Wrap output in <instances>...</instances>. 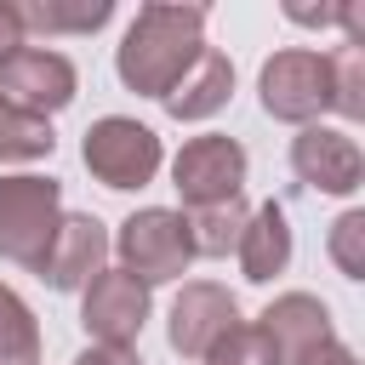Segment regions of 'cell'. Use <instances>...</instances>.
<instances>
[{"label": "cell", "instance_id": "obj_19", "mask_svg": "<svg viewBox=\"0 0 365 365\" xmlns=\"http://www.w3.org/2000/svg\"><path fill=\"white\" fill-rule=\"evenodd\" d=\"M325 68H331V108L342 120H365V51L336 46L325 51Z\"/></svg>", "mask_w": 365, "mask_h": 365}, {"label": "cell", "instance_id": "obj_20", "mask_svg": "<svg viewBox=\"0 0 365 365\" xmlns=\"http://www.w3.org/2000/svg\"><path fill=\"white\" fill-rule=\"evenodd\" d=\"M325 251L342 279H365V211H342L325 234Z\"/></svg>", "mask_w": 365, "mask_h": 365}, {"label": "cell", "instance_id": "obj_7", "mask_svg": "<svg viewBox=\"0 0 365 365\" xmlns=\"http://www.w3.org/2000/svg\"><path fill=\"white\" fill-rule=\"evenodd\" d=\"M80 91V74L63 51H46V46H17L6 63H0V103L29 114V120H51L57 108H68Z\"/></svg>", "mask_w": 365, "mask_h": 365}, {"label": "cell", "instance_id": "obj_14", "mask_svg": "<svg viewBox=\"0 0 365 365\" xmlns=\"http://www.w3.org/2000/svg\"><path fill=\"white\" fill-rule=\"evenodd\" d=\"M228 97H234V63H228L217 46H205V51L194 57V68L171 86L165 114H171V120H211V114L228 108Z\"/></svg>", "mask_w": 365, "mask_h": 365}, {"label": "cell", "instance_id": "obj_15", "mask_svg": "<svg viewBox=\"0 0 365 365\" xmlns=\"http://www.w3.org/2000/svg\"><path fill=\"white\" fill-rule=\"evenodd\" d=\"M23 34H91L114 17V0H11Z\"/></svg>", "mask_w": 365, "mask_h": 365}, {"label": "cell", "instance_id": "obj_23", "mask_svg": "<svg viewBox=\"0 0 365 365\" xmlns=\"http://www.w3.org/2000/svg\"><path fill=\"white\" fill-rule=\"evenodd\" d=\"M17 46H29V34H23V23H17V6L0 0V63H6Z\"/></svg>", "mask_w": 365, "mask_h": 365}, {"label": "cell", "instance_id": "obj_6", "mask_svg": "<svg viewBox=\"0 0 365 365\" xmlns=\"http://www.w3.org/2000/svg\"><path fill=\"white\" fill-rule=\"evenodd\" d=\"M245 143L228 137V131H205V137H188L171 160V188L182 200V211H200V205H217V200H234L245 188Z\"/></svg>", "mask_w": 365, "mask_h": 365}, {"label": "cell", "instance_id": "obj_17", "mask_svg": "<svg viewBox=\"0 0 365 365\" xmlns=\"http://www.w3.org/2000/svg\"><path fill=\"white\" fill-rule=\"evenodd\" d=\"M0 365H40V319L11 285H0Z\"/></svg>", "mask_w": 365, "mask_h": 365}, {"label": "cell", "instance_id": "obj_1", "mask_svg": "<svg viewBox=\"0 0 365 365\" xmlns=\"http://www.w3.org/2000/svg\"><path fill=\"white\" fill-rule=\"evenodd\" d=\"M200 51H205V6L148 0V6H137L125 40L114 46V74H120L125 91L165 103L171 86L194 68Z\"/></svg>", "mask_w": 365, "mask_h": 365}, {"label": "cell", "instance_id": "obj_21", "mask_svg": "<svg viewBox=\"0 0 365 365\" xmlns=\"http://www.w3.org/2000/svg\"><path fill=\"white\" fill-rule=\"evenodd\" d=\"M200 365H274V354H268L262 331L240 319V325H234V331H228V336H222V342H217V348H211Z\"/></svg>", "mask_w": 365, "mask_h": 365}, {"label": "cell", "instance_id": "obj_4", "mask_svg": "<svg viewBox=\"0 0 365 365\" xmlns=\"http://www.w3.org/2000/svg\"><path fill=\"white\" fill-rule=\"evenodd\" d=\"M80 160H86V171H91L103 188L131 194V188H148V182L160 177L165 148H160V137H154L143 120H131V114H103V120L86 125Z\"/></svg>", "mask_w": 365, "mask_h": 365}, {"label": "cell", "instance_id": "obj_22", "mask_svg": "<svg viewBox=\"0 0 365 365\" xmlns=\"http://www.w3.org/2000/svg\"><path fill=\"white\" fill-rule=\"evenodd\" d=\"M74 365H143V354H137V342H91Z\"/></svg>", "mask_w": 365, "mask_h": 365}, {"label": "cell", "instance_id": "obj_11", "mask_svg": "<svg viewBox=\"0 0 365 365\" xmlns=\"http://www.w3.org/2000/svg\"><path fill=\"white\" fill-rule=\"evenodd\" d=\"M108 268V222L91 211H63V228L40 262V279L51 291H86Z\"/></svg>", "mask_w": 365, "mask_h": 365}, {"label": "cell", "instance_id": "obj_16", "mask_svg": "<svg viewBox=\"0 0 365 365\" xmlns=\"http://www.w3.org/2000/svg\"><path fill=\"white\" fill-rule=\"evenodd\" d=\"M245 217H251L245 194L217 200V205H200V211H182L188 251H194V257H228V251L240 245V234H245Z\"/></svg>", "mask_w": 365, "mask_h": 365}, {"label": "cell", "instance_id": "obj_12", "mask_svg": "<svg viewBox=\"0 0 365 365\" xmlns=\"http://www.w3.org/2000/svg\"><path fill=\"white\" fill-rule=\"evenodd\" d=\"M80 325L91 342H137V331L148 325V285L120 268H103L80 291Z\"/></svg>", "mask_w": 365, "mask_h": 365}, {"label": "cell", "instance_id": "obj_24", "mask_svg": "<svg viewBox=\"0 0 365 365\" xmlns=\"http://www.w3.org/2000/svg\"><path fill=\"white\" fill-rule=\"evenodd\" d=\"M308 365H359V359H354V348H348V342L336 336V342H325V348H319V354H314Z\"/></svg>", "mask_w": 365, "mask_h": 365}, {"label": "cell", "instance_id": "obj_3", "mask_svg": "<svg viewBox=\"0 0 365 365\" xmlns=\"http://www.w3.org/2000/svg\"><path fill=\"white\" fill-rule=\"evenodd\" d=\"M108 257L120 274H131L137 285H165V279H182L194 251H188V228H182V211L171 205H143L120 222V234L108 240Z\"/></svg>", "mask_w": 365, "mask_h": 365}, {"label": "cell", "instance_id": "obj_9", "mask_svg": "<svg viewBox=\"0 0 365 365\" xmlns=\"http://www.w3.org/2000/svg\"><path fill=\"white\" fill-rule=\"evenodd\" d=\"M291 171H297V182H308L314 194L348 200V194H359V182H365V154H359V143H354L348 131H336V125H302V131L291 137Z\"/></svg>", "mask_w": 365, "mask_h": 365}, {"label": "cell", "instance_id": "obj_2", "mask_svg": "<svg viewBox=\"0 0 365 365\" xmlns=\"http://www.w3.org/2000/svg\"><path fill=\"white\" fill-rule=\"evenodd\" d=\"M57 228H63V182L40 171H6L0 177V257L40 274Z\"/></svg>", "mask_w": 365, "mask_h": 365}, {"label": "cell", "instance_id": "obj_18", "mask_svg": "<svg viewBox=\"0 0 365 365\" xmlns=\"http://www.w3.org/2000/svg\"><path fill=\"white\" fill-rule=\"evenodd\" d=\"M51 148H57L51 120H29L0 103V165H29V160H46Z\"/></svg>", "mask_w": 365, "mask_h": 365}, {"label": "cell", "instance_id": "obj_8", "mask_svg": "<svg viewBox=\"0 0 365 365\" xmlns=\"http://www.w3.org/2000/svg\"><path fill=\"white\" fill-rule=\"evenodd\" d=\"M240 325V297L217 279H188L171 297V319H165V342L182 359H205L228 331Z\"/></svg>", "mask_w": 365, "mask_h": 365}, {"label": "cell", "instance_id": "obj_5", "mask_svg": "<svg viewBox=\"0 0 365 365\" xmlns=\"http://www.w3.org/2000/svg\"><path fill=\"white\" fill-rule=\"evenodd\" d=\"M257 91H262V114H274L285 125H319V114L331 108L325 51H308V46L274 51L262 63V74H257Z\"/></svg>", "mask_w": 365, "mask_h": 365}, {"label": "cell", "instance_id": "obj_10", "mask_svg": "<svg viewBox=\"0 0 365 365\" xmlns=\"http://www.w3.org/2000/svg\"><path fill=\"white\" fill-rule=\"evenodd\" d=\"M257 331H262L274 365H308L325 342H336L331 308H325L314 291H285V297H274V302L257 314Z\"/></svg>", "mask_w": 365, "mask_h": 365}, {"label": "cell", "instance_id": "obj_13", "mask_svg": "<svg viewBox=\"0 0 365 365\" xmlns=\"http://www.w3.org/2000/svg\"><path fill=\"white\" fill-rule=\"evenodd\" d=\"M234 257H240V274H245L251 285H268L274 274L291 268V217H285L279 200H262V205L245 217V234H240Z\"/></svg>", "mask_w": 365, "mask_h": 365}]
</instances>
